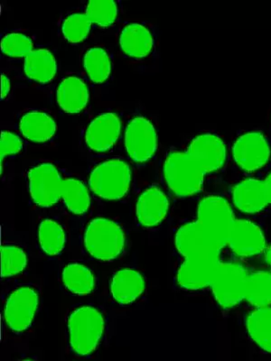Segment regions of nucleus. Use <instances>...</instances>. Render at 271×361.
Listing matches in <instances>:
<instances>
[{"label": "nucleus", "mask_w": 271, "mask_h": 361, "mask_svg": "<svg viewBox=\"0 0 271 361\" xmlns=\"http://www.w3.org/2000/svg\"><path fill=\"white\" fill-rule=\"evenodd\" d=\"M219 264H220L219 259H209V257L186 259L177 273V282L181 288L187 290L208 288L214 281Z\"/></svg>", "instance_id": "4468645a"}, {"label": "nucleus", "mask_w": 271, "mask_h": 361, "mask_svg": "<svg viewBox=\"0 0 271 361\" xmlns=\"http://www.w3.org/2000/svg\"><path fill=\"white\" fill-rule=\"evenodd\" d=\"M227 245L238 256L251 257L263 252L266 241L263 231L253 222L236 220L228 238Z\"/></svg>", "instance_id": "2eb2a0df"}, {"label": "nucleus", "mask_w": 271, "mask_h": 361, "mask_svg": "<svg viewBox=\"0 0 271 361\" xmlns=\"http://www.w3.org/2000/svg\"><path fill=\"white\" fill-rule=\"evenodd\" d=\"M104 317L93 306L76 309L68 319L71 349L76 355L86 357L95 353L104 333Z\"/></svg>", "instance_id": "f257e3e1"}, {"label": "nucleus", "mask_w": 271, "mask_h": 361, "mask_svg": "<svg viewBox=\"0 0 271 361\" xmlns=\"http://www.w3.org/2000/svg\"><path fill=\"white\" fill-rule=\"evenodd\" d=\"M248 333L255 343L271 354V308L257 307L247 319Z\"/></svg>", "instance_id": "5701e85b"}, {"label": "nucleus", "mask_w": 271, "mask_h": 361, "mask_svg": "<svg viewBox=\"0 0 271 361\" xmlns=\"http://www.w3.org/2000/svg\"><path fill=\"white\" fill-rule=\"evenodd\" d=\"M56 97L57 103L64 111L76 114L83 111L88 104V86L78 77L69 76L60 83Z\"/></svg>", "instance_id": "aec40b11"}, {"label": "nucleus", "mask_w": 271, "mask_h": 361, "mask_svg": "<svg viewBox=\"0 0 271 361\" xmlns=\"http://www.w3.org/2000/svg\"><path fill=\"white\" fill-rule=\"evenodd\" d=\"M62 199L71 212L76 215L85 214L89 211L90 198L88 189L80 180H64Z\"/></svg>", "instance_id": "bb28decb"}, {"label": "nucleus", "mask_w": 271, "mask_h": 361, "mask_svg": "<svg viewBox=\"0 0 271 361\" xmlns=\"http://www.w3.org/2000/svg\"><path fill=\"white\" fill-rule=\"evenodd\" d=\"M19 128L24 137L35 143H44L56 135V121L49 115L42 111H29L20 119Z\"/></svg>", "instance_id": "412c9836"}, {"label": "nucleus", "mask_w": 271, "mask_h": 361, "mask_svg": "<svg viewBox=\"0 0 271 361\" xmlns=\"http://www.w3.org/2000/svg\"><path fill=\"white\" fill-rule=\"evenodd\" d=\"M270 153L269 141L260 132L241 135L232 147L235 162L247 172H254L266 166Z\"/></svg>", "instance_id": "9d476101"}, {"label": "nucleus", "mask_w": 271, "mask_h": 361, "mask_svg": "<svg viewBox=\"0 0 271 361\" xmlns=\"http://www.w3.org/2000/svg\"><path fill=\"white\" fill-rule=\"evenodd\" d=\"M264 185H265L267 200H269V203L271 204V173L267 176L266 180H264Z\"/></svg>", "instance_id": "f704fd0d"}, {"label": "nucleus", "mask_w": 271, "mask_h": 361, "mask_svg": "<svg viewBox=\"0 0 271 361\" xmlns=\"http://www.w3.org/2000/svg\"><path fill=\"white\" fill-rule=\"evenodd\" d=\"M176 246L185 259L209 257L219 259L222 247L220 241L198 221L182 226L177 231Z\"/></svg>", "instance_id": "423d86ee"}, {"label": "nucleus", "mask_w": 271, "mask_h": 361, "mask_svg": "<svg viewBox=\"0 0 271 361\" xmlns=\"http://www.w3.org/2000/svg\"><path fill=\"white\" fill-rule=\"evenodd\" d=\"M169 208V199L164 192L157 187H150L138 200L136 207L138 221L144 227H156L166 218Z\"/></svg>", "instance_id": "dca6fc26"}, {"label": "nucleus", "mask_w": 271, "mask_h": 361, "mask_svg": "<svg viewBox=\"0 0 271 361\" xmlns=\"http://www.w3.org/2000/svg\"><path fill=\"white\" fill-rule=\"evenodd\" d=\"M85 245L93 259L107 262L118 259L124 252L125 234L115 221L106 218L95 219L87 225Z\"/></svg>", "instance_id": "7ed1b4c3"}, {"label": "nucleus", "mask_w": 271, "mask_h": 361, "mask_svg": "<svg viewBox=\"0 0 271 361\" xmlns=\"http://www.w3.org/2000/svg\"><path fill=\"white\" fill-rule=\"evenodd\" d=\"M245 299L256 307L271 305V273L257 271L248 274Z\"/></svg>", "instance_id": "a878e982"}, {"label": "nucleus", "mask_w": 271, "mask_h": 361, "mask_svg": "<svg viewBox=\"0 0 271 361\" xmlns=\"http://www.w3.org/2000/svg\"><path fill=\"white\" fill-rule=\"evenodd\" d=\"M248 274L241 264H219L211 286L219 305L224 308H231L245 299Z\"/></svg>", "instance_id": "39448f33"}, {"label": "nucleus", "mask_w": 271, "mask_h": 361, "mask_svg": "<svg viewBox=\"0 0 271 361\" xmlns=\"http://www.w3.org/2000/svg\"><path fill=\"white\" fill-rule=\"evenodd\" d=\"M2 82V99H5L6 97L8 96L9 92H11V80H9L8 77L5 75V74H2L1 77Z\"/></svg>", "instance_id": "72a5a7b5"}, {"label": "nucleus", "mask_w": 271, "mask_h": 361, "mask_svg": "<svg viewBox=\"0 0 271 361\" xmlns=\"http://www.w3.org/2000/svg\"><path fill=\"white\" fill-rule=\"evenodd\" d=\"M1 50L11 57H27L34 51L33 41L27 35L11 33L2 38Z\"/></svg>", "instance_id": "2f4dec72"}, {"label": "nucleus", "mask_w": 271, "mask_h": 361, "mask_svg": "<svg viewBox=\"0 0 271 361\" xmlns=\"http://www.w3.org/2000/svg\"><path fill=\"white\" fill-rule=\"evenodd\" d=\"M205 173L188 152L175 151L164 161V180L171 192L177 197H191L201 192Z\"/></svg>", "instance_id": "f03ea898"}, {"label": "nucleus", "mask_w": 271, "mask_h": 361, "mask_svg": "<svg viewBox=\"0 0 271 361\" xmlns=\"http://www.w3.org/2000/svg\"><path fill=\"white\" fill-rule=\"evenodd\" d=\"M23 147H24V143L18 135L9 131H2L1 141H0L1 161L6 157L20 153Z\"/></svg>", "instance_id": "473e14b6"}, {"label": "nucleus", "mask_w": 271, "mask_h": 361, "mask_svg": "<svg viewBox=\"0 0 271 361\" xmlns=\"http://www.w3.org/2000/svg\"><path fill=\"white\" fill-rule=\"evenodd\" d=\"M63 283L68 291L74 295H86L95 288V277L88 267L72 263L63 270Z\"/></svg>", "instance_id": "b1692460"}, {"label": "nucleus", "mask_w": 271, "mask_h": 361, "mask_svg": "<svg viewBox=\"0 0 271 361\" xmlns=\"http://www.w3.org/2000/svg\"><path fill=\"white\" fill-rule=\"evenodd\" d=\"M28 180L31 197L40 207H53L62 198L64 179L54 164L33 167L28 173Z\"/></svg>", "instance_id": "0eeeda50"}, {"label": "nucleus", "mask_w": 271, "mask_h": 361, "mask_svg": "<svg viewBox=\"0 0 271 361\" xmlns=\"http://www.w3.org/2000/svg\"><path fill=\"white\" fill-rule=\"evenodd\" d=\"M232 202L235 207L244 214H257L270 204L263 180L246 179L241 180L232 190Z\"/></svg>", "instance_id": "f3484780"}, {"label": "nucleus", "mask_w": 271, "mask_h": 361, "mask_svg": "<svg viewBox=\"0 0 271 361\" xmlns=\"http://www.w3.org/2000/svg\"><path fill=\"white\" fill-rule=\"evenodd\" d=\"M40 305V295L32 286H21L6 300L4 317L6 325L16 334L31 326Z\"/></svg>", "instance_id": "1a4fd4ad"}, {"label": "nucleus", "mask_w": 271, "mask_h": 361, "mask_svg": "<svg viewBox=\"0 0 271 361\" xmlns=\"http://www.w3.org/2000/svg\"><path fill=\"white\" fill-rule=\"evenodd\" d=\"M187 152L206 173L220 170L224 166L227 157L224 140L212 133L199 135L193 138Z\"/></svg>", "instance_id": "f8f14e48"}, {"label": "nucleus", "mask_w": 271, "mask_h": 361, "mask_svg": "<svg viewBox=\"0 0 271 361\" xmlns=\"http://www.w3.org/2000/svg\"><path fill=\"white\" fill-rule=\"evenodd\" d=\"M125 147L128 156L137 163L151 159L157 150V135L154 126L143 117H137L128 125Z\"/></svg>", "instance_id": "9b49d317"}, {"label": "nucleus", "mask_w": 271, "mask_h": 361, "mask_svg": "<svg viewBox=\"0 0 271 361\" xmlns=\"http://www.w3.org/2000/svg\"><path fill=\"white\" fill-rule=\"evenodd\" d=\"M267 263H269L270 266L271 267V247L270 248L269 251H267Z\"/></svg>", "instance_id": "c9c22d12"}, {"label": "nucleus", "mask_w": 271, "mask_h": 361, "mask_svg": "<svg viewBox=\"0 0 271 361\" xmlns=\"http://www.w3.org/2000/svg\"><path fill=\"white\" fill-rule=\"evenodd\" d=\"M85 14L100 27H111L118 18V5L111 0H93L87 5Z\"/></svg>", "instance_id": "c85d7f7f"}, {"label": "nucleus", "mask_w": 271, "mask_h": 361, "mask_svg": "<svg viewBox=\"0 0 271 361\" xmlns=\"http://www.w3.org/2000/svg\"><path fill=\"white\" fill-rule=\"evenodd\" d=\"M28 264L27 255L21 247L6 245L1 247L3 277H12L23 272Z\"/></svg>", "instance_id": "7c9ffc66"}, {"label": "nucleus", "mask_w": 271, "mask_h": 361, "mask_svg": "<svg viewBox=\"0 0 271 361\" xmlns=\"http://www.w3.org/2000/svg\"><path fill=\"white\" fill-rule=\"evenodd\" d=\"M38 241L44 254L56 257L63 252L66 247V231L56 221L44 220L38 228Z\"/></svg>", "instance_id": "393cba45"}, {"label": "nucleus", "mask_w": 271, "mask_h": 361, "mask_svg": "<svg viewBox=\"0 0 271 361\" xmlns=\"http://www.w3.org/2000/svg\"><path fill=\"white\" fill-rule=\"evenodd\" d=\"M119 44L126 56L135 59L150 56L154 47V38L150 29L141 24H128L122 29Z\"/></svg>", "instance_id": "6ab92c4d"}, {"label": "nucleus", "mask_w": 271, "mask_h": 361, "mask_svg": "<svg viewBox=\"0 0 271 361\" xmlns=\"http://www.w3.org/2000/svg\"><path fill=\"white\" fill-rule=\"evenodd\" d=\"M198 220L203 227L224 246L236 219L231 205L219 196H208L198 206Z\"/></svg>", "instance_id": "6e6552de"}, {"label": "nucleus", "mask_w": 271, "mask_h": 361, "mask_svg": "<svg viewBox=\"0 0 271 361\" xmlns=\"http://www.w3.org/2000/svg\"><path fill=\"white\" fill-rule=\"evenodd\" d=\"M25 73L29 79L40 83H48L57 73L56 57L49 50L35 49L25 58Z\"/></svg>", "instance_id": "4be33fe9"}, {"label": "nucleus", "mask_w": 271, "mask_h": 361, "mask_svg": "<svg viewBox=\"0 0 271 361\" xmlns=\"http://www.w3.org/2000/svg\"><path fill=\"white\" fill-rule=\"evenodd\" d=\"M131 185L130 166L121 159L99 164L90 173L89 186L99 197L115 201L125 197Z\"/></svg>", "instance_id": "20e7f679"}, {"label": "nucleus", "mask_w": 271, "mask_h": 361, "mask_svg": "<svg viewBox=\"0 0 271 361\" xmlns=\"http://www.w3.org/2000/svg\"><path fill=\"white\" fill-rule=\"evenodd\" d=\"M92 24L86 14L74 13L64 20L62 27L64 37L71 43H80L88 37Z\"/></svg>", "instance_id": "c756f323"}, {"label": "nucleus", "mask_w": 271, "mask_h": 361, "mask_svg": "<svg viewBox=\"0 0 271 361\" xmlns=\"http://www.w3.org/2000/svg\"><path fill=\"white\" fill-rule=\"evenodd\" d=\"M121 131V121L115 113L106 112L90 122L85 132V143L89 149L103 153L117 143Z\"/></svg>", "instance_id": "ddd939ff"}, {"label": "nucleus", "mask_w": 271, "mask_h": 361, "mask_svg": "<svg viewBox=\"0 0 271 361\" xmlns=\"http://www.w3.org/2000/svg\"><path fill=\"white\" fill-rule=\"evenodd\" d=\"M83 66L87 75L93 82H104L111 75L112 59L104 48L92 47L87 51L83 59Z\"/></svg>", "instance_id": "cd10ccee"}, {"label": "nucleus", "mask_w": 271, "mask_h": 361, "mask_svg": "<svg viewBox=\"0 0 271 361\" xmlns=\"http://www.w3.org/2000/svg\"><path fill=\"white\" fill-rule=\"evenodd\" d=\"M146 288L144 277L137 270L124 269L113 276L112 295L121 305H128L140 298Z\"/></svg>", "instance_id": "a211bd4d"}]
</instances>
